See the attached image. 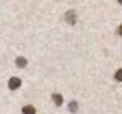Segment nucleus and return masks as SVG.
Masks as SVG:
<instances>
[{"label":"nucleus","instance_id":"1","mask_svg":"<svg viewBox=\"0 0 122 114\" xmlns=\"http://www.w3.org/2000/svg\"><path fill=\"white\" fill-rule=\"evenodd\" d=\"M20 86H21V80H20L18 77H11L8 80V88L10 90H18Z\"/></svg>","mask_w":122,"mask_h":114},{"label":"nucleus","instance_id":"2","mask_svg":"<svg viewBox=\"0 0 122 114\" xmlns=\"http://www.w3.org/2000/svg\"><path fill=\"white\" fill-rule=\"evenodd\" d=\"M52 101H54L57 106H62V103H64V98H62V95H57V93H54V95H52Z\"/></svg>","mask_w":122,"mask_h":114},{"label":"nucleus","instance_id":"3","mask_svg":"<svg viewBox=\"0 0 122 114\" xmlns=\"http://www.w3.org/2000/svg\"><path fill=\"white\" fill-rule=\"evenodd\" d=\"M23 114H36V108L34 106H25L23 108Z\"/></svg>","mask_w":122,"mask_h":114},{"label":"nucleus","instance_id":"4","mask_svg":"<svg viewBox=\"0 0 122 114\" xmlns=\"http://www.w3.org/2000/svg\"><path fill=\"white\" fill-rule=\"evenodd\" d=\"M68 111H70V113H76V111H78V103H76V101H72V103L68 104Z\"/></svg>","mask_w":122,"mask_h":114},{"label":"nucleus","instance_id":"5","mask_svg":"<svg viewBox=\"0 0 122 114\" xmlns=\"http://www.w3.org/2000/svg\"><path fill=\"white\" fill-rule=\"evenodd\" d=\"M26 64H28V62H26L25 57H16V65L18 67H26Z\"/></svg>","mask_w":122,"mask_h":114},{"label":"nucleus","instance_id":"6","mask_svg":"<svg viewBox=\"0 0 122 114\" xmlns=\"http://www.w3.org/2000/svg\"><path fill=\"white\" fill-rule=\"evenodd\" d=\"M116 80H119V82H122V68H119V70L116 72Z\"/></svg>","mask_w":122,"mask_h":114},{"label":"nucleus","instance_id":"7","mask_svg":"<svg viewBox=\"0 0 122 114\" xmlns=\"http://www.w3.org/2000/svg\"><path fill=\"white\" fill-rule=\"evenodd\" d=\"M67 20H68V21L72 20V23H73V21H75V20H73V13H72V15H70V13H67Z\"/></svg>","mask_w":122,"mask_h":114},{"label":"nucleus","instance_id":"8","mask_svg":"<svg viewBox=\"0 0 122 114\" xmlns=\"http://www.w3.org/2000/svg\"><path fill=\"white\" fill-rule=\"evenodd\" d=\"M117 33H119V34L122 36V26H119V29H117Z\"/></svg>","mask_w":122,"mask_h":114},{"label":"nucleus","instance_id":"9","mask_svg":"<svg viewBox=\"0 0 122 114\" xmlns=\"http://www.w3.org/2000/svg\"><path fill=\"white\" fill-rule=\"evenodd\" d=\"M119 3H121V5H122V0H119Z\"/></svg>","mask_w":122,"mask_h":114}]
</instances>
